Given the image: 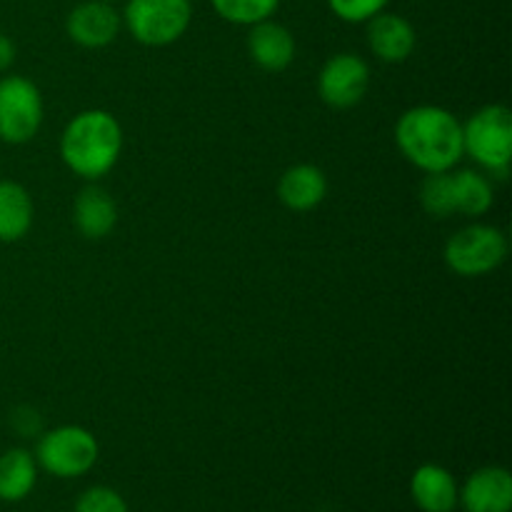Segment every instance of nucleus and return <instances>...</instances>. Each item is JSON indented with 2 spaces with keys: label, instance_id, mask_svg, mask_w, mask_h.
I'll list each match as a JSON object with an SVG mask.
<instances>
[{
  "label": "nucleus",
  "instance_id": "obj_24",
  "mask_svg": "<svg viewBox=\"0 0 512 512\" xmlns=\"http://www.w3.org/2000/svg\"><path fill=\"white\" fill-rule=\"evenodd\" d=\"M108 3H113V0H108Z\"/></svg>",
  "mask_w": 512,
  "mask_h": 512
},
{
  "label": "nucleus",
  "instance_id": "obj_9",
  "mask_svg": "<svg viewBox=\"0 0 512 512\" xmlns=\"http://www.w3.org/2000/svg\"><path fill=\"white\" fill-rule=\"evenodd\" d=\"M123 28V15L108 3V0H85L75 5L65 20L70 40L80 48H105L118 38Z\"/></svg>",
  "mask_w": 512,
  "mask_h": 512
},
{
  "label": "nucleus",
  "instance_id": "obj_11",
  "mask_svg": "<svg viewBox=\"0 0 512 512\" xmlns=\"http://www.w3.org/2000/svg\"><path fill=\"white\" fill-rule=\"evenodd\" d=\"M418 35L413 23L398 13H378L368 20V45L383 63H403L413 55Z\"/></svg>",
  "mask_w": 512,
  "mask_h": 512
},
{
  "label": "nucleus",
  "instance_id": "obj_20",
  "mask_svg": "<svg viewBox=\"0 0 512 512\" xmlns=\"http://www.w3.org/2000/svg\"><path fill=\"white\" fill-rule=\"evenodd\" d=\"M420 203L425 213L433 218H448L455 213L453 208V188H450V170L448 173H428L423 185H420Z\"/></svg>",
  "mask_w": 512,
  "mask_h": 512
},
{
  "label": "nucleus",
  "instance_id": "obj_6",
  "mask_svg": "<svg viewBox=\"0 0 512 512\" xmlns=\"http://www.w3.org/2000/svg\"><path fill=\"white\" fill-rule=\"evenodd\" d=\"M193 20L190 0H128L123 25L140 45L163 48L185 35Z\"/></svg>",
  "mask_w": 512,
  "mask_h": 512
},
{
  "label": "nucleus",
  "instance_id": "obj_2",
  "mask_svg": "<svg viewBox=\"0 0 512 512\" xmlns=\"http://www.w3.org/2000/svg\"><path fill=\"white\" fill-rule=\"evenodd\" d=\"M123 150V128L108 110H83L60 135V158L85 180H98L115 168Z\"/></svg>",
  "mask_w": 512,
  "mask_h": 512
},
{
  "label": "nucleus",
  "instance_id": "obj_16",
  "mask_svg": "<svg viewBox=\"0 0 512 512\" xmlns=\"http://www.w3.org/2000/svg\"><path fill=\"white\" fill-rule=\"evenodd\" d=\"M38 483V463L25 448H10L0 455V500L20 503L28 498Z\"/></svg>",
  "mask_w": 512,
  "mask_h": 512
},
{
  "label": "nucleus",
  "instance_id": "obj_12",
  "mask_svg": "<svg viewBox=\"0 0 512 512\" xmlns=\"http://www.w3.org/2000/svg\"><path fill=\"white\" fill-rule=\"evenodd\" d=\"M248 53L258 68L268 73H280L288 68L295 58V38L285 25L275 20H260L250 25Z\"/></svg>",
  "mask_w": 512,
  "mask_h": 512
},
{
  "label": "nucleus",
  "instance_id": "obj_13",
  "mask_svg": "<svg viewBox=\"0 0 512 512\" xmlns=\"http://www.w3.org/2000/svg\"><path fill=\"white\" fill-rule=\"evenodd\" d=\"M458 493V480L443 465H420L410 480V495L423 512H455L458 510Z\"/></svg>",
  "mask_w": 512,
  "mask_h": 512
},
{
  "label": "nucleus",
  "instance_id": "obj_3",
  "mask_svg": "<svg viewBox=\"0 0 512 512\" xmlns=\"http://www.w3.org/2000/svg\"><path fill=\"white\" fill-rule=\"evenodd\" d=\"M463 150L490 175L508 178L512 160V115L505 105H485L463 125Z\"/></svg>",
  "mask_w": 512,
  "mask_h": 512
},
{
  "label": "nucleus",
  "instance_id": "obj_1",
  "mask_svg": "<svg viewBox=\"0 0 512 512\" xmlns=\"http://www.w3.org/2000/svg\"><path fill=\"white\" fill-rule=\"evenodd\" d=\"M395 143L408 163L423 173H448L463 150V123L440 105H415L395 125Z\"/></svg>",
  "mask_w": 512,
  "mask_h": 512
},
{
  "label": "nucleus",
  "instance_id": "obj_5",
  "mask_svg": "<svg viewBox=\"0 0 512 512\" xmlns=\"http://www.w3.org/2000/svg\"><path fill=\"white\" fill-rule=\"evenodd\" d=\"M508 255V238L500 228L485 223H473L460 228L445 243V265L460 278H480L503 265Z\"/></svg>",
  "mask_w": 512,
  "mask_h": 512
},
{
  "label": "nucleus",
  "instance_id": "obj_19",
  "mask_svg": "<svg viewBox=\"0 0 512 512\" xmlns=\"http://www.w3.org/2000/svg\"><path fill=\"white\" fill-rule=\"evenodd\" d=\"M215 13L233 25H255L273 18L280 0H210Z\"/></svg>",
  "mask_w": 512,
  "mask_h": 512
},
{
  "label": "nucleus",
  "instance_id": "obj_21",
  "mask_svg": "<svg viewBox=\"0 0 512 512\" xmlns=\"http://www.w3.org/2000/svg\"><path fill=\"white\" fill-rule=\"evenodd\" d=\"M73 512H130L128 503L118 490L108 488V485H93V488L83 490L75 500Z\"/></svg>",
  "mask_w": 512,
  "mask_h": 512
},
{
  "label": "nucleus",
  "instance_id": "obj_8",
  "mask_svg": "<svg viewBox=\"0 0 512 512\" xmlns=\"http://www.w3.org/2000/svg\"><path fill=\"white\" fill-rule=\"evenodd\" d=\"M370 88V68L360 55L338 53L325 60L318 75V93L325 105L348 110L365 98Z\"/></svg>",
  "mask_w": 512,
  "mask_h": 512
},
{
  "label": "nucleus",
  "instance_id": "obj_14",
  "mask_svg": "<svg viewBox=\"0 0 512 512\" xmlns=\"http://www.w3.org/2000/svg\"><path fill=\"white\" fill-rule=\"evenodd\" d=\"M328 195V178L318 165L298 163L280 175L278 198L280 203L295 213L315 210Z\"/></svg>",
  "mask_w": 512,
  "mask_h": 512
},
{
  "label": "nucleus",
  "instance_id": "obj_7",
  "mask_svg": "<svg viewBox=\"0 0 512 512\" xmlns=\"http://www.w3.org/2000/svg\"><path fill=\"white\" fill-rule=\"evenodd\" d=\"M43 125V95L33 80L23 75L0 78V140L23 145L38 135Z\"/></svg>",
  "mask_w": 512,
  "mask_h": 512
},
{
  "label": "nucleus",
  "instance_id": "obj_10",
  "mask_svg": "<svg viewBox=\"0 0 512 512\" xmlns=\"http://www.w3.org/2000/svg\"><path fill=\"white\" fill-rule=\"evenodd\" d=\"M458 505L465 512H510L512 475L500 465L475 470L460 488Z\"/></svg>",
  "mask_w": 512,
  "mask_h": 512
},
{
  "label": "nucleus",
  "instance_id": "obj_22",
  "mask_svg": "<svg viewBox=\"0 0 512 512\" xmlns=\"http://www.w3.org/2000/svg\"><path fill=\"white\" fill-rule=\"evenodd\" d=\"M390 0H328L330 10L345 23H368L373 15L383 13Z\"/></svg>",
  "mask_w": 512,
  "mask_h": 512
},
{
  "label": "nucleus",
  "instance_id": "obj_23",
  "mask_svg": "<svg viewBox=\"0 0 512 512\" xmlns=\"http://www.w3.org/2000/svg\"><path fill=\"white\" fill-rule=\"evenodd\" d=\"M13 63H15V43L8 38V35L0 33V73H5Z\"/></svg>",
  "mask_w": 512,
  "mask_h": 512
},
{
  "label": "nucleus",
  "instance_id": "obj_17",
  "mask_svg": "<svg viewBox=\"0 0 512 512\" xmlns=\"http://www.w3.org/2000/svg\"><path fill=\"white\" fill-rule=\"evenodd\" d=\"M33 225V200L15 180H0V243H18Z\"/></svg>",
  "mask_w": 512,
  "mask_h": 512
},
{
  "label": "nucleus",
  "instance_id": "obj_15",
  "mask_svg": "<svg viewBox=\"0 0 512 512\" xmlns=\"http://www.w3.org/2000/svg\"><path fill=\"white\" fill-rule=\"evenodd\" d=\"M73 218L80 233L90 240H100L115 228L118 223V208L113 198L98 185H88L80 190L73 205Z\"/></svg>",
  "mask_w": 512,
  "mask_h": 512
},
{
  "label": "nucleus",
  "instance_id": "obj_4",
  "mask_svg": "<svg viewBox=\"0 0 512 512\" xmlns=\"http://www.w3.org/2000/svg\"><path fill=\"white\" fill-rule=\"evenodd\" d=\"M100 445L90 430L80 425H60L40 435L35 463L60 480L83 478L98 463Z\"/></svg>",
  "mask_w": 512,
  "mask_h": 512
},
{
  "label": "nucleus",
  "instance_id": "obj_18",
  "mask_svg": "<svg viewBox=\"0 0 512 512\" xmlns=\"http://www.w3.org/2000/svg\"><path fill=\"white\" fill-rule=\"evenodd\" d=\"M450 188H453L455 213L478 218L493 208V183L478 170H458V173L450 170Z\"/></svg>",
  "mask_w": 512,
  "mask_h": 512
}]
</instances>
